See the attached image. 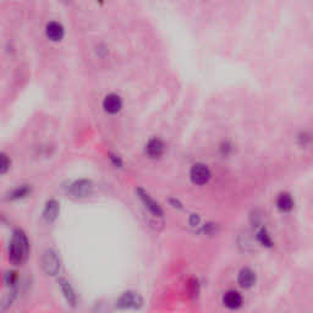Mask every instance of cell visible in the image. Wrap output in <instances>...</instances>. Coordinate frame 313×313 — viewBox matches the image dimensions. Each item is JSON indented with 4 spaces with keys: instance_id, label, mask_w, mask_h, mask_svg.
<instances>
[{
    "instance_id": "cell-1",
    "label": "cell",
    "mask_w": 313,
    "mask_h": 313,
    "mask_svg": "<svg viewBox=\"0 0 313 313\" xmlns=\"http://www.w3.org/2000/svg\"><path fill=\"white\" fill-rule=\"evenodd\" d=\"M30 254V242L22 230H15L9 245V258L16 266L25 263Z\"/></svg>"
},
{
    "instance_id": "cell-2",
    "label": "cell",
    "mask_w": 313,
    "mask_h": 313,
    "mask_svg": "<svg viewBox=\"0 0 313 313\" xmlns=\"http://www.w3.org/2000/svg\"><path fill=\"white\" fill-rule=\"evenodd\" d=\"M43 271L48 275H57L60 271V259L58 258L57 254L52 250L47 251L42 258Z\"/></svg>"
},
{
    "instance_id": "cell-3",
    "label": "cell",
    "mask_w": 313,
    "mask_h": 313,
    "mask_svg": "<svg viewBox=\"0 0 313 313\" xmlns=\"http://www.w3.org/2000/svg\"><path fill=\"white\" fill-rule=\"evenodd\" d=\"M190 177H191V181L194 184L204 185L211 179V172L204 164L197 163V164L192 165L191 172H190Z\"/></svg>"
},
{
    "instance_id": "cell-4",
    "label": "cell",
    "mask_w": 313,
    "mask_h": 313,
    "mask_svg": "<svg viewBox=\"0 0 313 313\" xmlns=\"http://www.w3.org/2000/svg\"><path fill=\"white\" fill-rule=\"evenodd\" d=\"M45 36L52 42H60L65 36V28L58 21H50L45 26Z\"/></svg>"
},
{
    "instance_id": "cell-5",
    "label": "cell",
    "mask_w": 313,
    "mask_h": 313,
    "mask_svg": "<svg viewBox=\"0 0 313 313\" xmlns=\"http://www.w3.org/2000/svg\"><path fill=\"white\" fill-rule=\"evenodd\" d=\"M93 185L90 180H78V181L74 182L70 187V192H71L72 196L75 197H87L90 196L91 192H92Z\"/></svg>"
},
{
    "instance_id": "cell-6",
    "label": "cell",
    "mask_w": 313,
    "mask_h": 313,
    "mask_svg": "<svg viewBox=\"0 0 313 313\" xmlns=\"http://www.w3.org/2000/svg\"><path fill=\"white\" fill-rule=\"evenodd\" d=\"M122 108V100L115 93H110L107 95L103 99V109L108 113V114H117Z\"/></svg>"
},
{
    "instance_id": "cell-7",
    "label": "cell",
    "mask_w": 313,
    "mask_h": 313,
    "mask_svg": "<svg viewBox=\"0 0 313 313\" xmlns=\"http://www.w3.org/2000/svg\"><path fill=\"white\" fill-rule=\"evenodd\" d=\"M136 192H137V195H138L139 199L143 202L144 207H146V208L148 209V211L151 212L153 215H156V216L163 215V211H162V208H160L159 204L156 203L153 198H151V196H149L146 191H143L142 189H138Z\"/></svg>"
},
{
    "instance_id": "cell-8",
    "label": "cell",
    "mask_w": 313,
    "mask_h": 313,
    "mask_svg": "<svg viewBox=\"0 0 313 313\" xmlns=\"http://www.w3.org/2000/svg\"><path fill=\"white\" fill-rule=\"evenodd\" d=\"M141 303L142 298L137 293H131V291L122 293L121 297L117 300V306L121 308H137Z\"/></svg>"
},
{
    "instance_id": "cell-9",
    "label": "cell",
    "mask_w": 313,
    "mask_h": 313,
    "mask_svg": "<svg viewBox=\"0 0 313 313\" xmlns=\"http://www.w3.org/2000/svg\"><path fill=\"white\" fill-rule=\"evenodd\" d=\"M165 146L159 138H152L151 141L147 143L146 146V152L151 158L153 159H156V158H160L164 153Z\"/></svg>"
},
{
    "instance_id": "cell-10",
    "label": "cell",
    "mask_w": 313,
    "mask_h": 313,
    "mask_svg": "<svg viewBox=\"0 0 313 313\" xmlns=\"http://www.w3.org/2000/svg\"><path fill=\"white\" fill-rule=\"evenodd\" d=\"M240 286L244 289H250L256 284V274L252 269L244 268L239 273V278H237Z\"/></svg>"
},
{
    "instance_id": "cell-11",
    "label": "cell",
    "mask_w": 313,
    "mask_h": 313,
    "mask_svg": "<svg viewBox=\"0 0 313 313\" xmlns=\"http://www.w3.org/2000/svg\"><path fill=\"white\" fill-rule=\"evenodd\" d=\"M223 302L230 310H236V308H239L242 305V296L237 291L229 290L224 295Z\"/></svg>"
},
{
    "instance_id": "cell-12",
    "label": "cell",
    "mask_w": 313,
    "mask_h": 313,
    "mask_svg": "<svg viewBox=\"0 0 313 313\" xmlns=\"http://www.w3.org/2000/svg\"><path fill=\"white\" fill-rule=\"evenodd\" d=\"M58 214H59V203L54 199H50V201L47 202L44 207V211H43V216H44L45 220L48 223H52L57 219Z\"/></svg>"
},
{
    "instance_id": "cell-13",
    "label": "cell",
    "mask_w": 313,
    "mask_h": 313,
    "mask_svg": "<svg viewBox=\"0 0 313 313\" xmlns=\"http://www.w3.org/2000/svg\"><path fill=\"white\" fill-rule=\"evenodd\" d=\"M59 285L67 302H69L71 306L76 305V301H77L76 293H75L74 289H72V286L70 285L69 281H67L66 279H59Z\"/></svg>"
},
{
    "instance_id": "cell-14",
    "label": "cell",
    "mask_w": 313,
    "mask_h": 313,
    "mask_svg": "<svg viewBox=\"0 0 313 313\" xmlns=\"http://www.w3.org/2000/svg\"><path fill=\"white\" fill-rule=\"evenodd\" d=\"M276 207L281 212H290L293 208V197L289 194L279 195L278 199H276Z\"/></svg>"
},
{
    "instance_id": "cell-15",
    "label": "cell",
    "mask_w": 313,
    "mask_h": 313,
    "mask_svg": "<svg viewBox=\"0 0 313 313\" xmlns=\"http://www.w3.org/2000/svg\"><path fill=\"white\" fill-rule=\"evenodd\" d=\"M30 194H31V187H28L27 185H22V186L14 190V191L10 194V196H9V198L21 199V198H25V197L28 196Z\"/></svg>"
},
{
    "instance_id": "cell-16",
    "label": "cell",
    "mask_w": 313,
    "mask_h": 313,
    "mask_svg": "<svg viewBox=\"0 0 313 313\" xmlns=\"http://www.w3.org/2000/svg\"><path fill=\"white\" fill-rule=\"evenodd\" d=\"M11 167V160L8 154L0 152V175L5 174L9 172Z\"/></svg>"
},
{
    "instance_id": "cell-17",
    "label": "cell",
    "mask_w": 313,
    "mask_h": 313,
    "mask_svg": "<svg viewBox=\"0 0 313 313\" xmlns=\"http://www.w3.org/2000/svg\"><path fill=\"white\" fill-rule=\"evenodd\" d=\"M257 239H258V241L261 242L263 246L271 247L272 245H273L271 236H269L268 231H267L266 229H261V230L258 231V234H257Z\"/></svg>"
},
{
    "instance_id": "cell-18",
    "label": "cell",
    "mask_w": 313,
    "mask_h": 313,
    "mask_svg": "<svg viewBox=\"0 0 313 313\" xmlns=\"http://www.w3.org/2000/svg\"><path fill=\"white\" fill-rule=\"evenodd\" d=\"M5 281L8 285L14 286L16 284V281H18V274L15 272H8L5 274Z\"/></svg>"
},
{
    "instance_id": "cell-19",
    "label": "cell",
    "mask_w": 313,
    "mask_h": 313,
    "mask_svg": "<svg viewBox=\"0 0 313 313\" xmlns=\"http://www.w3.org/2000/svg\"><path fill=\"white\" fill-rule=\"evenodd\" d=\"M110 159L113 160V162H114V164L117 165V167H121V164H122V162H121V159H120L119 156H113V154H110Z\"/></svg>"
},
{
    "instance_id": "cell-20",
    "label": "cell",
    "mask_w": 313,
    "mask_h": 313,
    "mask_svg": "<svg viewBox=\"0 0 313 313\" xmlns=\"http://www.w3.org/2000/svg\"><path fill=\"white\" fill-rule=\"evenodd\" d=\"M198 223H199V216L197 215V214H192L191 219H190V224H191L192 226H195V225H197Z\"/></svg>"
}]
</instances>
